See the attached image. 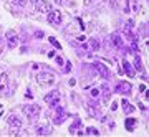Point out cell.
I'll list each match as a JSON object with an SVG mask.
<instances>
[{
    "label": "cell",
    "mask_w": 149,
    "mask_h": 137,
    "mask_svg": "<svg viewBox=\"0 0 149 137\" xmlns=\"http://www.w3.org/2000/svg\"><path fill=\"white\" fill-rule=\"evenodd\" d=\"M48 21L52 23V25H60L61 21H63V15H61V12L60 10H52L48 13Z\"/></svg>",
    "instance_id": "ba28073f"
},
{
    "label": "cell",
    "mask_w": 149,
    "mask_h": 137,
    "mask_svg": "<svg viewBox=\"0 0 149 137\" xmlns=\"http://www.w3.org/2000/svg\"><path fill=\"white\" fill-rule=\"evenodd\" d=\"M35 10L40 12V13H50L53 10V7L47 0H35Z\"/></svg>",
    "instance_id": "277c9868"
},
{
    "label": "cell",
    "mask_w": 149,
    "mask_h": 137,
    "mask_svg": "<svg viewBox=\"0 0 149 137\" xmlns=\"http://www.w3.org/2000/svg\"><path fill=\"white\" fill-rule=\"evenodd\" d=\"M76 84V79H70V86H74Z\"/></svg>",
    "instance_id": "836d02e7"
},
{
    "label": "cell",
    "mask_w": 149,
    "mask_h": 137,
    "mask_svg": "<svg viewBox=\"0 0 149 137\" xmlns=\"http://www.w3.org/2000/svg\"><path fill=\"white\" fill-rule=\"evenodd\" d=\"M98 96H100V89L98 88H93L91 89V98H98Z\"/></svg>",
    "instance_id": "cb8c5ba5"
},
{
    "label": "cell",
    "mask_w": 149,
    "mask_h": 137,
    "mask_svg": "<svg viewBox=\"0 0 149 137\" xmlns=\"http://www.w3.org/2000/svg\"><path fill=\"white\" fill-rule=\"evenodd\" d=\"M5 40H3V38H0V55H2V51H3V46H5Z\"/></svg>",
    "instance_id": "4316f807"
},
{
    "label": "cell",
    "mask_w": 149,
    "mask_h": 137,
    "mask_svg": "<svg viewBox=\"0 0 149 137\" xmlns=\"http://www.w3.org/2000/svg\"><path fill=\"white\" fill-rule=\"evenodd\" d=\"M134 66H136V69H141V68H143V64H141V58H139V55H136V56H134Z\"/></svg>",
    "instance_id": "ffe728a7"
},
{
    "label": "cell",
    "mask_w": 149,
    "mask_h": 137,
    "mask_svg": "<svg viewBox=\"0 0 149 137\" xmlns=\"http://www.w3.org/2000/svg\"><path fill=\"white\" fill-rule=\"evenodd\" d=\"M63 71H65V73H70V71H71V63H70V61H66V64H65Z\"/></svg>",
    "instance_id": "d4e9b609"
},
{
    "label": "cell",
    "mask_w": 149,
    "mask_h": 137,
    "mask_svg": "<svg viewBox=\"0 0 149 137\" xmlns=\"http://www.w3.org/2000/svg\"><path fill=\"white\" fill-rule=\"evenodd\" d=\"M136 121H138V119H134V117H128V119H126V122H124V126H126V131H133L134 127H136Z\"/></svg>",
    "instance_id": "2e32d148"
},
{
    "label": "cell",
    "mask_w": 149,
    "mask_h": 137,
    "mask_svg": "<svg viewBox=\"0 0 149 137\" xmlns=\"http://www.w3.org/2000/svg\"><path fill=\"white\" fill-rule=\"evenodd\" d=\"M95 66H96V71H98V73H101V76H104V78H109V69H108L104 64L95 63Z\"/></svg>",
    "instance_id": "4fadbf2b"
},
{
    "label": "cell",
    "mask_w": 149,
    "mask_h": 137,
    "mask_svg": "<svg viewBox=\"0 0 149 137\" xmlns=\"http://www.w3.org/2000/svg\"><path fill=\"white\" fill-rule=\"evenodd\" d=\"M111 40H113V46L123 48V38H121V35H119V33H113Z\"/></svg>",
    "instance_id": "5bb4252c"
},
{
    "label": "cell",
    "mask_w": 149,
    "mask_h": 137,
    "mask_svg": "<svg viewBox=\"0 0 149 137\" xmlns=\"http://www.w3.org/2000/svg\"><path fill=\"white\" fill-rule=\"evenodd\" d=\"M58 101H60L58 91H52V93H48V94L45 96V102H47L48 106H52V107H55V106L58 104Z\"/></svg>",
    "instance_id": "9c48e42d"
},
{
    "label": "cell",
    "mask_w": 149,
    "mask_h": 137,
    "mask_svg": "<svg viewBox=\"0 0 149 137\" xmlns=\"http://www.w3.org/2000/svg\"><path fill=\"white\" fill-rule=\"evenodd\" d=\"M123 73H126L129 76V78H133L134 74H136V69L133 68V66H131V63H129V61H126V60H123Z\"/></svg>",
    "instance_id": "8fae6325"
},
{
    "label": "cell",
    "mask_w": 149,
    "mask_h": 137,
    "mask_svg": "<svg viewBox=\"0 0 149 137\" xmlns=\"http://www.w3.org/2000/svg\"><path fill=\"white\" fill-rule=\"evenodd\" d=\"M47 134H48L47 127H38L37 129V136H47Z\"/></svg>",
    "instance_id": "44dd1931"
},
{
    "label": "cell",
    "mask_w": 149,
    "mask_h": 137,
    "mask_svg": "<svg viewBox=\"0 0 149 137\" xmlns=\"http://www.w3.org/2000/svg\"><path fill=\"white\" fill-rule=\"evenodd\" d=\"M144 89H146V86H144V84L139 86V91H141V93H144Z\"/></svg>",
    "instance_id": "e575fe53"
},
{
    "label": "cell",
    "mask_w": 149,
    "mask_h": 137,
    "mask_svg": "<svg viewBox=\"0 0 149 137\" xmlns=\"http://www.w3.org/2000/svg\"><path fill=\"white\" fill-rule=\"evenodd\" d=\"M56 81L53 73H48V71H42L37 74V83L42 88H48V86H53V83Z\"/></svg>",
    "instance_id": "6da1fadb"
},
{
    "label": "cell",
    "mask_w": 149,
    "mask_h": 137,
    "mask_svg": "<svg viewBox=\"0 0 149 137\" xmlns=\"http://www.w3.org/2000/svg\"><path fill=\"white\" fill-rule=\"evenodd\" d=\"M47 55H48V58H55V56H56V53L55 51H48Z\"/></svg>",
    "instance_id": "f546056e"
},
{
    "label": "cell",
    "mask_w": 149,
    "mask_h": 137,
    "mask_svg": "<svg viewBox=\"0 0 149 137\" xmlns=\"http://www.w3.org/2000/svg\"><path fill=\"white\" fill-rule=\"evenodd\" d=\"M86 134H88V136H100V131H98L96 127H88V129H86Z\"/></svg>",
    "instance_id": "ac0fdd59"
},
{
    "label": "cell",
    "mask_w": 149,
    "mask_h": 137,
    "mask_svg": "<svg viewBox=\"0 0 149 137\" xmlns=\"http://www.w3.org/2000/svg\"><path fill=\"white\" fill-rule=\"evenodd\" d=\"M111 109H113V111H116V109H118V102H113V106H111Z\"/></svg>",
    "instance_id": "d6a6232c"
},
{
    "label": "cell",
    "mask_w": 149,
    "mask_h": 137,
    "mask_svg": "<svg viewBox=\"0 0 149 137\" xmlns=\"http://www.w3.org/2000/svg\"><path fill=\"white\" fill-rule=\"evenodd\" d=\"M55 111H56V117H55V124H61L63 122V117H65V111L61 106H55Z\"/></svg>",
    "instance_id": "7c38bea8"
},
{
    "label": "cell",
    "mask_w": 149,
    "mask_h": 137,
    "mask_svg": "<svg viewBox=\"0 0 149 137\" xmlns=\"http://www.w3.org/2000/svg\"><path fill=\"white\" fill-rule=\"evenodd\" d=\"M88 48L93 50V51H98V50H100V42H98L96 38H90V40H88Z\"/></svg>",
    "instance_id": "e0dca14e"
},
{
    "label": "cell",
    "mask_w": 149,
    "mask_h": 137,
    "mask_svg": "<svg viewBox=\"0 0 149 137\" xmlns=\"http://www.w3.org/2000/svg\"><path fill=\"white\" fill-rule=\"evenodd\" d=\"M55 61L58 64H65V61H63V58H60V56H55Z\"/></svg>",
    "instance_id": "83f0119b"
},
{
    "label": "cell",
    "mask_w": 149,
    "mask_h": 137,
    "mask_svg": "<svg viewBox=\"0 0 149 137\" xmlns=\"http://www.w3.org/2000/svg\"><path fill=\"white\" fill-rule=\"evenodd\" d=\"M35 37H37V38H42V37H43V32H42V30H40V32H35Z\"/></svg>",
    "instance_id": "4dcf8cb0"
},
{
    "label": "cell",
    "mask_w": 149,
    "mask_h": 137,
    "mask_svg": "<svg viewBox=\"0 0 149 137\" xmlns=\"http://www.w3.org/2000/svg\"><path fill=\"white\" fill-rule=\"evenodd\" d=\"M78 126H81V121H76L74 124H71V127H70V132H71V134H74V131H76V127H78Z\"/></svg>",
    "instance_id": "7402d4cb"
},
{
    "label": "cell",
    "mask_w": 149,
    "mask_h": 137,
    "mask_svg": "<svg viewBox=\"0 0 149 137\" xmlns=\"http://www.w3.org/2000/svg\"><path fill=\"white\" fill-rule=\"evenodd\" d=\"M85 3H86V5H88V3H90V0H85Z\"/></svg>",
    "instance_id": "d590c367"
},
{
    "label": "cell",
    "mask_w": 149,
    "mask_h": 137,
    "mask_svg": "<svg viewBox=\"0 0 149 137\" xmlns=\"http://www.w3.org/2000/svg\"><path fill=\"white\" fill-rule=\"evenodd\" d=\"M25 98H28V99H32V98H33V94L30 93V91H27V94H25Z\"/></svg>",
    "instance_id": "1f68e13d"
},
{
    "label": "cell",
    "mask_w": 149,
    "mask_h": 137,
    "mask_svg": "<svg viewBox=\"0 0 149 137\" xmlns=\"http://www.w3.org/2000/svg\"><path fill=\"white\" fill-rule=\"evenodd\" d=\"M0 111H2V106H0Z\"/></svg>",
    "instance_id": "8d00e7d4"
},
{
    "label": "cell",
    "mask_w": 149,
    "mask_h": 137,
    "mask_svg": "<svg viewBox=\"0 0 149 137\" xmlns=\"http://www.w3.org/2000/svg\"><path fill=\"white\" fill-rule=\"evenodd\" d=\"M48 42L52 43V45H53L55 48H58V50H61V45H60V43H58V40H56V38H53V37H50V38H48Z\"/></svg>",
    "instance_id": "d6986e66"
},
{
    "label": "cell",
    "mask_w": 149,
    "mask_h": 137,
    "mask_svg": "<svg viewBox=\"0 0 149 137\" xmlns=\"http://www.w3.org/2000/svg\"><path fill=\"white\" fill-rule=\"evenodd\" d=\"M12 91L10 81H8V76L5 73H0V94H7Z\"/></svg>",
    "instance_id": "5b68a950"
},
{
    "label": "cell",
    "mask_w": 149,
    "mask_h": 137,
    "mask_svg": "<svg viewBox=\"0 0 149 137\" xmlns=\"http://www.w3.org/2000/svg\"><path fill=\"white\" fill-rule=\"evenodd\" d=\"M40 106L38 104H27V106H23V112L27 114L28 117H37L38 114H40Z\"/></svg>",
    "instance_id": "52a82bcc"
},
{
    "label": "cell",
    "mask_w": 149,
    "mask_h": 137,
    "mask_svg": "<svg viewBox=\"0 0 149 137\" xmlns=\"http://www.w3.org/2000/svg\"><path fill=\"white\" fill-rule=\"evenodd\" d=\"M13 3H15V5H18V7H25L28 3V0H13Z\"/></svg>",
    "instance_id": "603a6c76"
},
{
    "label": "cell",
    "mask_w": 149,
    "mask_h": 137,
    "mask_svg": "<svg viewBox=\"0 0 149 137\" xmlns=\"http://www.w3.org/2000/svg\"><path fill=\"white\" fill-rule=\"evenodd\" d=\"M116 91L119 94H131L133 93V84L129 81H119L116 84Z\"/></svg>",
    "instance_id": "8992f818"
},
{
    "label": "cell",
    "mask_w": 149,
    "mask_h": 137,
    "mask_svg": "<svg viewBox=\"0 0 149 137\" xmlns=\"http://www.w3.org/2000/svg\"><path fill=\"white\" fill-rule=\"evenodd\" d=\"M121 106H123V111H124V114H131V112L134 111V107L131 102H128L126 99H123L121 101Z\"/></svg>",
    "instance_id": "9a60e30c"
},
{
    "label": "cell",
    "mask_w": 149,
    "mask_h": 137,
    "mask_svg": "<svg viewBox=\"0 0 149 137\" xmlns=\"http://www.w3.org/2000/svg\"><path fill=\"white\" fill-rule=\"evenodd\" d=\"M8 127H10V136H18L22 127V119L17 114H10L8 116Z\"/></svg>",
    "instance_id": "7a4b0ae2"
},
{
    "label": "cell",
    "mask_w": 149,
    "mask_h": 137,
    "mask_svg": "<svg viewBox=\"0 0 149 137\" xmlns=\"http://www.w3.org/2000/svg\"><path fill=\"white\" fill-rule=\"evenodd\" d=\"M55 2H56L58 5H66V3H68V0H55Z\"/></svg>",
    "instance_id": "f1b7e54d"
},
{
    "label": "cell",
    "mask_w": 149,
    "mask_h": 137,
    "mask_svg": "<svg viewBox=\"0 0 149 137\" xmlns=\"http://www.w3.org/2000/svg\"><path fill=\"white\" fill-rule=\"evenodd\" d=\"M126 13H138L139 12V2L138 0H126V8H124Z\"/></svg>",
    "instance_id": "30bf717a"
},
{
    "label": "cell",
    "mask_w": 149,
    "mask_h": 137,
    "mask_svg": "<svg viewBox=\"0 0 149 137\" xmlns=\"http://www.w3.org/2000/svg\"><path fill=\"white\" fill-rule=\"evenodd\" d=\"M109 98H111V93H109V89H104V102H106V101H109Z\"/></svg>",
    "instance_id": "484cf974"
},
{
    "label": "cell",
    "mask_w": 149,
    "mask_h": 137,
    "mask_svg": "<svg viewBox=\"0 0 149 137\" xmlns=\"http://www.w3.org/2000/svg\"><path fill=\"white\" fill-rule=\"evenodd\" d=\"M7 38V46L10 48V50H13V48L18 46V43H20V38H18V33L13 32V30H8L5 35Z\"/></svg>",
    "instance_id": "3957f363"
}]
</instances>
